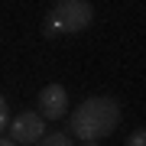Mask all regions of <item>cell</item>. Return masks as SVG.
<instances>
[{
	"instance_id": "cell-7",
	"label": "cell",
	"mask_w": 146,
	"mask_h": 146,
	"mask_svg": "<svg viewBox=\"0 0 146 146\" xmlns=\"http://www.w3.org/2000/svg\"><path fill=\"white\" fill-rule=\"evenodd\" d=\"M127 143H130V146H143V143H146V133L136 130V133H130V140H127Z\"/></svg>"
},
{
	"instance_id": "cell-4",
	"label": "cell",
	"mask_w": 146,
	"mask_h": 146,
	"mask_svg": "<svg viewBox=\"0 0 146 146\" xmlns=\"http://www.w3.org/2000/svg\"><path fill=\"white\" fill-rule=\"evenodd\" d=\"M39 114L49 120H58L62 114H68V94L62 84H46L39 91Z\"/></svg>"
},
{
	"instance_id": "cell-1",
	"label": "cell",
	"mask_w": 146,
	"mask_h": 146,
	"mask_svg": "<svg viewBox=\"0 0 146 146\" xmlns=\"http://www.w3.org/2000/svg\"><path fill=\"white\" fill-rule=\"evenodd\" d=\"M120 123V104L114 98H88L81 101L78 110L72 114L68 127L81 143H101L104 136L114 133V127Z\"/></svg>"
},
{
	"instance_id": "cell-6",
	"label": "cell",
	"mask_w": 146,
	"mask_h": 146,
	"mask_svg": "<svg viewBox=\"0 0 146 146\" xmlns=\"http://www.w3.org/2000/svg\"><path fill=\"white\" fill-rule=\"evenodd\" d=\"M7 120H10V110H7V101L0 94V130H7Z\"/></svg>"
},
{
	"instance_id": "cell-3",
	"label": "cell",
	"mask_w": 146,
	"mask_h": 146,
	"mask_svg": "<svg viewBox=\"0 0 146 146\" xmlns=\"http://www.w3.org/2000/svg\"><path fill=\"white\" fill-rule=\"evenodd\" d=\"M42 133H46V123H42V117L33 114V110H23V114L10 123L13 143H39Z\"/></svg>"
},
{
	"instance_id": "cell-5",
	"label": "cell",
	"mask_w": 146,
	"mask_h": 146,
	"mask_svg": "<svg viewBox=\"0 0 146 146\" xmlns=\"http://www.w3.org/2000/svg\"><path fill=\"white\" fill-rule=\"evenodd\" d=\"M39 143H42V146H68L72 140H68L65 133H49V136L42 133V136H39Z\"/></svg>"
},
{
	"instance_id": "cell-2",
	"label": "cell",
	"mask_w": 146,
	"mask_h": 146,
	"mask_svg": "<svg viewBox=\"0 0 146 146\" xmlns=\"http://www.w3.org/2000/svg\"><path fill=\"white\" fill-rule=\"evenodd\" d=\"M94 20V7L88 0H58L49 10L46 23H42V36L55 39V36H75L84 33Z\"/></svg>"
}]
</instances>
